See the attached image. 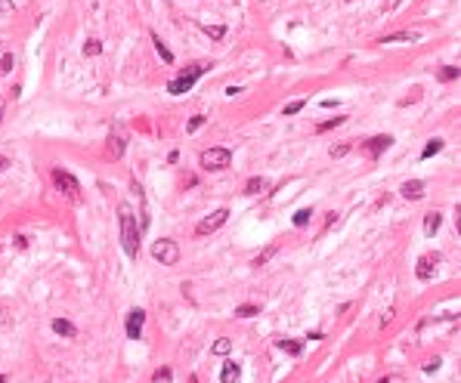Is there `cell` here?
Wrapping results in <instances>:
<instances>
[{
    "instance_id": "obj_1",
    "label": "cell",
    "mask_w": 461,
    "mask_h": 383,
    "mask_svg": "<svg viewBox=\"0 0 461 383\" xmlns=\"http://www.w3.org/2000/svg\"><path fill=\"white\" fill-rule=\"evenodd\" d=\"M121 244H124V253L127 257H136L140 253V229H136V219H133V210L127 204H121Z\"/></svg>"
},
{
    "instance_id": "obj_2",
    "label": "cell",
    "mask_w": 461,
    "mask_h": 383,
    "mask_svg": "<svg viewBox=\"0 0 461 383\" xmlns=\"http://www.w3.org/2000/svg\"><path fill=\"white\" fill-rule=\"evenodd\" d=\"M53 182H56V189H59L68 201H80V182L72 176L68 170H62V167H53Z\"/></svg>"
},
{
    "instance_id": "obj_3",
    "label": "cell",
    "mask_w": 461,
    "mask_h": 383,
    "mask_svg": "<svg viewBox=\"0 0 461 383\" xmlns=\"http://www.w3.org/2000/svg\"><path fill=\"white\" fill-rule=\"evenodd\" d=\"M204 71H207V65H189V68H186V71H183L180 77H174V80H170V84H167V90L174 93V96H180V93H189V90L195 87V80H198Z\"/></svg>"
},
{
    "instance_id": "obj_4",
    "label": "cell",
    "mask_w": 461,
    "mask_h": 383,
    "mask_svg": "<svg viewBox=\"0 0 461 383\" xmlns=\"http://www.w3.org/2000/svg\"><path fill=\"white\" fill-rule=\"evenodd\" d=\"M152 257L161 263V266H177L180 263V247H177V241H170V238H161L152 244Z\"/></svg>"
},
{
    "instance_id": "obj_5",
    "label": "cell",
    "mask_w": 461,
    "mask_h": 383,
    "mask_svg": "<svg viewBox=\"0 0 461 383\" xmlns=\"http://www.w3.org/2000/svg\"><path fill=\"white\" fill-rule=\"evenodd\" d=\"M229 161H232V152H229V148H207V152H201V167L204 170H223V167H229Z\"/></svg>"
},
{
    "instance_id": "obj_6",
    "label": "cell",
    "mask_w": 461,
    "mask_h": 383,
    "mask_svg": "<svg viewBox=\"0 0 461 383\" xmlns=\"http://www.w3.org/2000/svg\"><path fill=\"white\" fill-rule=\"evenodd\" d=\"M226 219H229V210H226V207H220V210H214L207 219H201L195 232H198V235H211V232H217V229L226 223Z\"/></svg>"
},
{
    "instance_id": "obj_7",
    "label": "cell",
    "mask_w": 461,
    "mask_h": 383,
    "mask_svg": "<svg viewBox=\"0 0 461 383\" xmlns=\"http://www.w3.org/2000/svg\"><path fill=\"white\" fill-rule=\"evenodd\" d=\"M440 260H443L440 253H424V257H418V269H415V272H418L421 281H430V278H433V269L440 266Z\"/></svg>"
},
{
    "instance_id": "obj_8",
    "label": "cell",
    "mask_w": 461,
    "mask_h": 383,
    "mask_svg": "<svg viewBox=\"0 0 461 383\" xmlns=\"http://www.w3.org/2000/svg\"><path fill=\"white\" fill-rule=\"evenodd\" d=\"M143 321H146V312H143V309H130V312H127V337H130V340H140Z\"/></svg>"
},
{
    "instance_id": "obj_9",
    "label": "cell",
    "mask_w": 461,
    "mask_h": 383,
    "mask_svg": "<svg viewBox=\"0 0 461 383\" xmlns=\"http://www.w3.org/2000/svg\"><path fill=\"white\" fill-rule=\"evenodd\" d=\"M390 145H393V136H387V133H384V136H372V139L365 142V155H368V158H378L381 152H387Z\"/></svg>"
},
{
    "instance_id": "obj_10",
    "label": "cell",
    "mask_w": 461,
    "mask_h": 383,
    "mask_svg": "<svg viewBox=\"0 0 461 383\" xmlns=\"http://www.w3.org/2000/svg\"><path fill=\"white\" fill-rule=\"evenodd\" d=\"M402 198H409V201H418L421 195H424V182L421 179H409V182H402Z\"/></svg>"
},
{
    "instance_id": "obj_11",
    "label": "cell",
    "mask_w": 461,
    "mask_h": 383,
    "mask_svg": "<svg viewBox=\"0 0 461 383\" xmlns=\"http://www.w3.org/2000/svg\"><path fill=\"white\" fill-rule=\"evenodd\" d=\"M421 34L418 31H396V34H387V37H381L378 43H415Z\"/></svg>"
},
{
    "instance_id": "obj_12",
    "label": "cell",
    "mask_w": 461,
    "mask_h": 383,
    "mask_svg": "<svg viewBox=\"0 0 461 383\" xmlns=\"http://www.w3.org/2000/svg\"><path fill=\"white\" fill-rule=\"evenodd\" d=\"M109 155L112 158H121L124 155V136H121V130H115L109 136Z\"/></svg>"
},
{
    "instance_id": "obj_13",
    "label": "cell",
    "mask_w": 461,
    "mask_h": 383,
    "mask_svg": "<svg viewBox=\"0 0 461 383\" xmlns=\"http://www.w3.org/2000/svg\"><path fill=\"white\" fill-rule=\"evenodd\" d=\"M440 223H443V216L436 213V210H430L427 216H424V235H430V238H433V235H436V229H440Z\"/></svg>"
},
{
    "instance_id": "obj_14",
    "label": "cell",
    "mask_w": 461,
    "mask_h": 383,
    "mask_svg": "<svg viewBox=\"0 0 461 383\" xmlns=\"http://www.w3.org/2000/svg\"><path fill=\"white\" fill-rule=\"evenodd\" d=\"M238 377H241V368H238L235 362H226L223 371H220V380H223V383H235Z\"/></svg>"
},
{
    "instance_id": "obj_15",
    "label": "cell",
    "mask_w": 461,
    "mask_h": 383,
    "mask_svg": "<svg viewBox=\"0 0 461 383\" xmlns=\"http://www.w3.org/2000/svg\"><path fill=\"white\" fill-rule=\"evenodd\" d=\"M53 331H56V334H62V337H75V334H77V331H75V324H72V321H65V318H56V321H53Z\"/></svg>"
},
{
    "instance_id": "obj_16",
    "label": "cell",
    "mask_w": 461,
    "mask_h": 383,
    "mask_svg": "<svg viewBox=\"0 0 461 383\" xmlns=\"http://www.w3.org/2000/svg\"><path fill=\"white\" fill-rule=\"evenodd\" d=\"M152 43H155V50H158V56H161V59H164L167 65H170V62H174V53H170V50H167V46H164V40H161V37H158V34H155V31H152Z\"/></svg>"
},
{
    "instance_id": "obj_17",
    "label": "cell",
    "mask_w": 461,
    "mask_h": 383,
    "mask_svg": "<svg viewBox=\"0 0 461 383\" xmlns=\"http://www.w3.org/2000/svg\"><path fill=\"white\" fill-rule=\"evenodd\" d=\"M279 349L288 352V355H301L304 352V343L301 340H279Z\"/></svg>"
},
{
    "instance_id": "obj_18",
    "label": "cell",
    "mask_w": 461,
    "mask_h": 383,
    "mask_svg": "<svg viewBox=\"0 0 461 383\" xmlns=\"http://www.w3.org/2000/svg\"><path fill=\"white\" fill-rule=\"evenodd\" d=\"M263 189H267V179H263V176H251L248 185H245V195H260Z\"/></svg>"
},
{
    "instance_id": "obj_19",
    "label": "cell",
    "mask_w": 461,
    "mask_h": 383,
    "mask_svg": "<svg viewBox=\"0 0 461 383\" xmlns=\"http://www.w3.org/2000/svg\"><path fill=\"white\" fill-rule=\"evenodd\" d=\"M436 152H443V139H436V136H433V139H430V142H427V145H424V152H421V158H424V161H427V158H433Z\"/></svg>"
},
{
    "instance_id": "obj_20",
    "label": "cell",
    "mask_w": 461,
    "mask_h": 383,
    "mask_svg": "<svg viewBox=\"0 0 461 383\" xmlns=\"http://www.w3.org/2000/svg\"><path fill=\"white\" fill-rule=\"evenodd\" d=\"M229 349H232V340H229V337H220V340L211 346L214 355H229Z\"/></svg>"
},
{
    "instance_id": "obj_21",
    "label": "cell",
    "mask_w": 461,
    "mask_h": 383,
    "mask_svg": "<svg viewBox=\"0 0 461 383\" xmlns=\"http://www.w3.org/2000/svg\"><path fill=\"white\" fill-rule=\"evenodd\" d=\"M235 315H238V318H254V315H260V306L245 303V306H238V309H235Z\"/></svg>"
},
{
    "instance_id": "obj_22",
    "label": "cell",
    "mask_w": 461,
    "mask_h": 383,
    "mask_svg": "<svg viewBox=\"0 0 461 383\" xmlns=\"http://www.w3.org/2000/svg\"><path fill=\"white\" fill-rule=\"evenodd\" d=\"M275 250H279V247H275V244H269L267 250L260 253V257H254V263H251V266H263V263H269V260L275 257Z\"/></svg>"
},
{
    "instance_id": "obj_23",
    "label": "cell",
    "mask_w": 461,
    "mask_h": 383,
    "mask_svg": "<svg viewBox=\"0 0 461 383\" xmlns=\"http://www.w3.org/2000/svg\"><path fill=\"white\" fill-rule=\"evenodd\" d=\"M309 216H313V210H309V207H304V210H297V213H294V226H297V229H304V226L309 223Z\"/></svg>"
},
{
    "instance_id": "obj_24",
    "label": "cell",
    "mask_w": 461,
    "mask_h": 383,
    "mask_svg": "<svg viewBox=\"0 0 461 383\" xmlns=\"http://www.w3.org/2000/svg\"><path fill=\"white\" fill-rule=\"evenodd\" d=\"M204 34H207V37H214V40H220L223 34H226V28L223 25H204Z\"/></svg>"
},
{
    "instance_id": "obj_25",
    "label": "cell",
    "mask_w": 461,
    "mask_h": 383,
    "mask_svg": "<svg viewBox=\"0 0 461 383\" xmlns=\"http://www.w3.org/2000/svg\"><path fill=\"white\" fill-rule=\"evenodd\" d=\"M350 148H353L350 142H341V145H331L328 155H331V158H344V155H350Z\"/></svg>"
},
{
    "instance_id": "obj_26",
    "label": "cell",
    "mask_w": 461,
    "mask_h": 383,
    "mask_svg": "<svg viewBox=\"0 0 461 383\" xmlns=\"http://www.w3.org/2000/svg\"><path fill=\"white\" fill-rule=\"evenodd\" d=\"M458 77V68L455 65H443L440 68V80H455Z\"/></svg>"
},
{
    "instance_id": "obj_27",
    "label": "cell",
    "mask_w": 461,
    "mask_h": 383,
    "mask_svg": "<svg viewBox=\"0 0 461 383\" xmlns=\"http://www.w3.org/2000/svg\"><path fill=\"white\" fill-rule=\"evenodd\" d=\"M84 53H87V56H99V53H102V43H99V40H87V43H84Z\"/></svg>"
},
{
    "instance_id": "obj_28",
    "label": "cell",
    "mask_w": 461,
    "mask_h": 383,
    "mask_svg": "<svg viewBox=\"0 0 461 383\" xmlns=\"http://www.w3.org/2000/svg\"><path fill=\"white\" fill-rule=\"evenodd\" d=\"M344 121H347V118H331V121H325V124H319L316 130H319V133H325V130H331V127H341Z\"/></svg>"
},
{
    "instance_id": "obj_29",
    "label": "cell",
    "mask_w": 461,
    "mask_h": 383,
    "mask_svg": "<svg viewBox=\"0 0 461 383\" xmlns=\"http://www.w3.org/2000/svg\"><path fill=\"white\" fill-rule=\"evenodd\" d=\"M301 108H304V99H294V102H288V105H285V114H297Z\"/></svg>"
},
{
    "instance_id": "obj_30",
    "label": "cell",
    "mask_w": 461,
    "mask_h": 383,
    "mask_svg": "<svg viewBox=\"0 0 461 383\" xmlns=\"http://www.w3.org/2000/svg\"><path fill=\"white\" fill-rule=\"evenodd\" d=\"M201 124H204V114H195V118H192V121L186 124V130H189V133H195V130H198Z\"/></svg>"
},
{
    "instance_id": "obj_31",
    "label": "cell",
    "mask_w": 461,
    "mask_h": 383,
    "mask_svg": "<svg viewBox=\"0 0 461 383\" xmlns=\"http://www.w3.org/2000/svg\"><path fill=\"white\" fill-rule=\"evenodd\" d=\"M9 68H13V53H6L3 59H0V74H6Z\"/></svg>"
},
{
    "instance_id": "obj_32",
    "label": "cell",
    "mask_w": 461,
    "mask_h": 383,
    "mask_svg": "<svg viewBox=\"0 0 461 383\" xmlns=\"http://www.w3.org/2000/svg\"><path fill=\"white\" fill-rule=\"evenodd\" d=\"M170 380V368H161V371H155V383H167Z\"/></svg>"
},
{
    "instance_id": "obj_33",
    "label": "cell",
    "mask_w": 461,
    "mask_h": 383,
    "mask_svg": "<svg viewBox=\"0 0 461 383\" xmlns=\"http://www.w3.org/2000/svg\"><path fill=\"white\" fill-rule=\"evenodd\" d=\"M6 13H13V0H0V16H6Z\"/></svg>"
},
{
    "instance_id": "obj_34",
    "label": "cell",
    "mask_w": 461,
    "mask_h": 383,
    "mask_svg": "<svg viewBox=\"0 0 461 383\" xmlns=\"http://www.w3.org/2000/svg\"><path fill=\"white\" fill-rule=\"evenodd\" d=\"M436 368H440V358H430V362L424 365V371H436Z\"/></svg>"
},
{
    "instance_id": "obj_35",
    "label": "cell",
    "mask_w": 461,
    "mask_h": 383,
    "mask_svg": "<svg viewBox=\"0 0 461 383\" xmlns=\"http://www.w3.org/2000/svg\"><path fill=\"white\" fill-rule=\"evenodd\" d=\"M6 167H9V161H6L3 155H0V170H6Z\"/></svg>"
},
{
    "instance_id": "obj_36",
    "label": "cell",
    "mask_w": 461,
    "mask_h": 383,
    "mask_svg": "<svg viewBox=\"0 0 461 383\" xmlns=\"http://www.w3.org/2000/svg\"><path fill=\"white\" fill-rule=\"evenodd\" d=\"M0 121H3V108H0Z\"/></svg>"
},
{
    "instance_id": "obj_37",
    "label": "cell",
    "mask_w": 461,
    "mask_h": 383,
    "mask_svg": "<svg viewBox=\"0 0 461 383\" xmlns=\"http://www.w3.org/2000/svg\"><path fill=\"white\" fill-rule=\"evenodd\" d=\"M0 383H6V377H0Z\"/></svg>"
}]
</instances>
